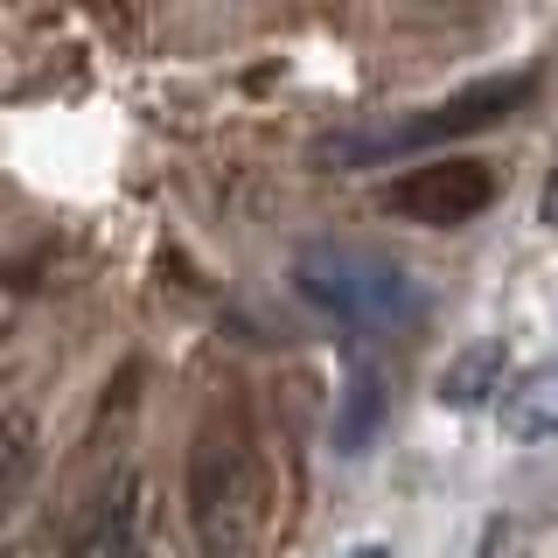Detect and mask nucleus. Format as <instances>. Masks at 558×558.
I'll list each match as a JSON object with an SVG mask.
<instances>
[{"instance_id": "1", "label": "nucleus", "mask_w": 558, "mask_h": 558, "mask_svg": "<svg viewBox=\"0 0 558 558\" xmlns=\"http://www.w3.org/2000/svg\"><path fill=\"white\" fill-rule=\"evenodd\" d=\"M266 461L231 412H217L189 447V531L203 558H252L266 537Z\"/></svg>"}, {"instance_id": "2", "label": "nucleus", "mask_w": 558, "mask_h": 558, "mask_svg": "<svg viewBox=\"0 0 558 558\" xmlns=\"http://www.w3.org/2000/svg\"><path fill=\"white\" fill-rule=\"evenodd\" d=\"M293 287L322 314H336L349 328H371V336L412 328L418 314H426L418 279L398 266V258L371 252V244H301V252H293Z\"/></svg>"}, {"instance_id": "3", "label": "nucleus", "mask_w": 558, "mask_h": 558, "mask_svg": "<svg viewBox=\"0 0 558 558\" xmlns=\"http://www.w3.org/2000/svg\"><path fill=\"white\" fill-rule=\"evenodd\" d=\"M531 92H537L531 70H517V77H482V84H468V92L426 105L418 119L314 140V161L322 168H363V161H391V154H412V147H440V140H461V133H482V126H496V119H510Z\"/></svg>"}, {"instance_id": "4", "label": "nucleus", "mask_w": 558, "mask_h": 558, "mask_svg": "<svg viewBox=\"0 0 558 558\" xmlns=\"http://www.w3.org/2000/svg\"><path fill=\"white\" fill-rule=\"evenodd\" d=\"M496 203V168L475 161V154H447V161H426L412 174H398L384 189V209L405 223H426V231H453V223L482 217Z\"/></svg>"}, {"instance_id": "5", "label": "nucleus", "mask_w": 558, "mask_h": 558, "mask_svg": "<svg viewBox=\"0 0 558 558\" xmlns=\"http://www.w3.org/2000/svg\"><path fill=\"white\" fill-rule=\"evenodd\" d=\"M496 418H502V440H517V447L558 440V363H537L517 384H502Z\"/></svg>"}, {"instance_id": "6", "label": "nucleus", "mask_w": 558, "mask_h": 558, "mask_svg": "<svg viewBox=\"0 0 558 558\" xmlns=\"http://www.w3.org/2000/svg\"><path fill=\"white\" fill-rule=\"evenodd\" d=\"M502 342L496 336H482V342H468L461 356H447V371L433 377V398H440L447 412H475V405H488V398L502 391Z\"/></svg>"}, {"instance_id": "7", "label": "nucleus", "mask_w": 558, "mask_h": 558, "mask_svg": "<svg viewBox=\"0 0 558 558\" xmlns=\"http://www.w3.org/2000/svg\"><path fill=\"white\" fill-rule=\"evenodd\" d=\"M384 405H391V398H384V377L371 371V363H356L349 384H342V412H336V433H328V440H336L342 453H363L377 440V426H384Z\"/></svg>"}, {"instance_id": "8", "label": "nucleus", "mask_w": 558, "mask_h": 558, "mask_svg": "<svg viewBox=\"0 0 558 558\" xmlns=\"http://www.w3.org/2000/svg\"><path fill=\"white\" fill-rule=\"evenodd\" d=\"M537 217L558 223V168H551V182H545V196H537Z\"/></svg>"}, {"instance_id": "9", "label": "nucleus", "mask_w": 558, "mask_h": 558, "mask_svg": "<svg viewBox=\"0 0 558 558\" xmlns=\"http://www.w3.org/2000/svg\"><path fill=\"white\" fill-rule=\"evenodd\" d=\"M349 558H391V551H384V545H363V551H349Z\"/></svg>"}, {"instance_id": "10", "label": "nucleus", "mask_w": 558, "mask_h": 558, "mask_svg": "<svg viewBox=\"0 0 558 558\" xmlns=\"http://www.w3.org/2000/svg\"><path fill=\"white\" fill-rule=\"evenodd\" d=\"M0 510H8V502H0Z\"/></svg>"}]
</instances>
